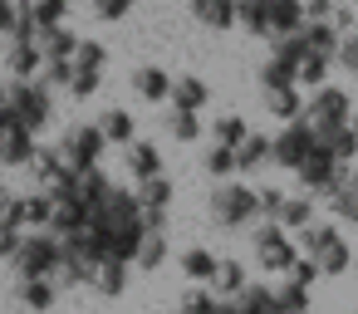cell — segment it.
<instances>
[{"mask_svg": "<svg viewBox=\"0 0 358 314\" xmlns=\"http://www.w3.org/2000/svg\"><path fill=\"white\" fill-rule=\"evenodd\" d=\"M211 314H241V309H236V299H231V304H221V299H216V304H211Z\"/></svg>", "mask_w": 358, "mask_h": 314, "instance_id": "ab89813d", "label": "cell"}, {"mask_svg": "<svg viewBox=\"0 0 358 314\" xmlns=\"http://www.w3.org/2000/svg\"><path fill=\"white\" fill-rule=\"evenodd\" d=\"M172 99H177V108H182V113H196V108L211 99V89H206L201 79H192V74H187V79H172Z\"/></svg>", "mask_w": 358, "mask_h": 314, "instance_id": "e0dca14e", "label": "cell"}, {"mask_svg": "<svg viewBox=\"0 0 358 314\" xmlns=\"http://www.w3.org/2000/svg\"><path fill=\"white\" fill-rule=\"evenodd\" d=\"M329 64H334L329 55H304L299 69H294V84H299V89H324V84H329Z\"/></svg>", "mask_w": 358, "mask_h": 314, "instance_id": "2e32d148", "label": "cell"}, {"mask_svg": "<svg viewBox=\"0 0 358 314\" xmlns=\"http://www.w3.org/2000/svg\"><path fill=\"white\" fill-rule=\"evenodd\" d=\"M236 309H241V314H285L275 285H245V290L236 294Z\"/></svg>", "mask_w": 358, "mask_h": 314, "instance_id": "9c48e42d", "label": "cell"}, {"mask_svg": "<svg viewBox=\"0 0 358 314\" xmlns=\"http://www.w3.org/2000/svg\"><path fill=\"white\" fill-rule=\"evenodd\" d=\"M172 138H177V143H196V138H201L196 113H182V108H177V118H172Z\"/></svg>", "mask_w": 358, "mask_h": 314, "instance_id": "f1b7e54d", "label": "cell"}, {"mask_svg": "<svg viewBox=\"0 0 358 314\" xmlns=\"http://www.w3.org/2000/svg\"><path fill=\"white\" fill-rule=\"evenodd\" d=\"M353 270H358V255H353Z\"/></svg>", "mask_w": 358, "mask_h": 314, "instance_id": "ee69618b", "label": "cell"}, {"mask_svg": "<svg viewBox=\"0 0 358 314\" xmlns=\"http://www.w3.org/2000/svg\"><path fill=\"white\" fill-rule=\"evenodd\" d=\"M304 118H309L314 128H343V123L353 118V99H348V89H334V84L314 89V94L304 99Z\"/></svg>", "mask_w": 358, "mask_h": 314, "instance_id": "5b68a950", "label": "cell"}, {"mask_svg": "<svg viewBox=\"0 0 358 314\" xmlns=\"http://www.w3.org/2000/svg\"><path fill=\"white\" fill-rule=\"evenodd\" d=\"M250 138V123L241 118V113H226V118H216V143L221 148H241Z\"/></svg>", "mask_w": 358, "mask_h": 314, "instance_id": "44dd1931", "label": "cell"}, {"mask_svg": "<svg viewBox=\"0 0 358 314\" xmlns=\"http://www.w3.org/2000/svg\"><path fill=\"white\" fill-rule=\"evenodd\" d=\"M309 50H304V40H299V30L294 35H270V59H285V64H294L299 69V59H304Z\"/></svg>", "mask_w": 358, "mask_h": 314, "instance_id": "d6986e66", "label": "cell"}, {"mask_svg": "<svg viewBox=\"0 0 358 314\" xmlns=\"http://www.w3.org/2000/svg\"><path fill=\"white\" fill-rule=\"evenodd\" d=\"M211 304H216V299H211L206 290H192V294H187V309H192V314H211Z\"/></svg>", "mask_w": 358, "mask_h": 314, "instance_id": "e575fe53", "label": "cell"}, {"mask_svg": "<svg viewBox=\"0 0 358 314\" xmlns=\"http://www.w3.org/2000/svg\"><path fill=\"white\" fill-rule=\"evenodd\" d=\"M216 265H221V260H216L211 250H201V245L182 255V270H187L192 280H201V285H206V280H216Z\"/></svg>", "mask_w": 358, "mask_h": 314, "instance_id": "603a6c76", "label": "cell"}, {"mask_svg": "<svg viewBox=\"0 0 358 314\" xmlns=\"http://www.w3.org/2000/svg\"><path fill=\"white\" fill-rule=\"evenodd\" d=\"M348 35H358V25H353V30H348Z\"/></svg>", "mask_w": 358, "mask_h": 314, "instance_id": "7bdbcfd3", "label": "cell"}, {"mask_svg": "<svg viewBox=\"0 0 358 314\" xmlns=\"http://www.w3.org/2000/svg\"><path fill=\"white\" fill-rule=\"evenodd\" d=\"M309 260L319 265V275H348V270H353V250H348V241H343L338 231H334V236H329Z\"/></svg>", "mask_w": 358, "mask_h": 314, "instance_id": "8992f818", "label": "cell"}, {"mask_svg": "<svg viewBox=\"0 0 358 314\" xmlns=\"http://www.w3.org/2000/svg\"><path fill=\"white\" fill-rule=\"evenodd\" d=\"M338 0H304V20H329Z\"/></svg>", "mask_w": 358, "mask_h": 314, "instance_id": "d6a6232c", "label": "cell"}, {"mask_svg": "<svg viewBox=\"0 0 358 314\" xmlns=\"http://www.w3.org/2000/svg\"><path fill=\"white\" fill-rule=\"evenodd\" d=\"M265 20L270 35H294L304 25V0H265Z\"/></svg>", "mask_w": 358, "mask_h": 314, "instance_id": "52a82bcc", "label": "cell"}, {"mask_svg": "<svg viewBox=\"0 0 358 314\" xmlns=\"http://www.w3.org/2000/svg\"><path fill=\"white\" fill-rule=\"evenodd\" d=\"M265 113L280 123H294V118H304V94L299 89H265Z\"/></svg>", "mask_w": 358, "mask_h": 314, "instance_id": "30bf717a", "label": "cell"}, {"mask_svg": "<svg viewBox=\"0 0 358 314\" xmlns=\"http://www.w3.org/2000/svg\"><path fill=\"white\" fill-rule=\"evenodd\" d=\"M343 128H348V138H353V148H358V113H353V118H348Z\"/></svg>", "mask_w": 358, "mask_h": 314, "instance_id": "60d3db41", "label": "cell"}, {"mask_svg": "<svg viewBox=\"0 0 358 314\" xmlns=\"http://www.w3.org/2000/svg\"><path fill=\"white\" fill-rule=\"evenodd\" d=\"M348 172H353V167H348V162H334L319 143H314V152L294 167V177H299V187H304L309 197H329V192H338V187L348 182Z\"/></svg>", "mask_w": 358, "mask_h": 314, "instance_id": "7a4b0ae2", "label": "cell"}, {"mask_svg": "<svg viewBox=\"0 0 358 314\" xmlns=\"http://www.w3.org/2000/svg\"><path fill=\"white\" fill-rule=\"evenodd\" d=\"M275 294H280V304H285V314H309V290H304V285H294V280H285V285H275Z\"/></svg>", "mask_w": 358, "mask_h": 314, "instance_id": "4316f807", "label": "cell"}, {"mask_svg": "<svg viewBox=\"0 0 358 314\" xmlns=\"http://www.w3.org/2000/svg\"><path fill=\"white\" fill-rule=\"evenodd\" d=\"M138 260H143V265H148V270H152V265H157V260H162V241H148V245H143V250H138Z\"/></svg>", "mask_w": 358, "mask_h": 314, "instance_id": "d590c367", "label": "cell"}, {"mask_svg": "<svg viewBox=\"0 0 358 314\" xmlns=\"http://www.w3.org/2000/svg\"><path fill=\"white\" fill-rule=\"evenodd\" d=\"M192 15L211 30H231L236 25V0H192Z\"/></svg>", "mask_w": 358, "mask_h": 314, "instance_id": "8fae6325", "label": "cell"}, {"mask_svg": "<svg viewBox=\"0 0 358 314\" xmlns=\"http://www.w3.org/2000/svg\"><path fill=\"white\" fill-rule=\"evenodd\" d=\"M299 40H304V50H309V55H329V59H334L343 35H338L329 20H304V25H299Z\"/></svg>", "mask_w": 358, "mask_h": 314, "instance_id": "ba28073f", "label": "cell"}, {"mask_svg": "<svg viewBox=\"0 0 358 314\" xmlns=\"http://www.w3.org/2000/svg\"><path fill=\"white\" fill-rule=\"evenodd\" d=\"M289 280H294V285H304V290H309V285H314V280H324V275H319V265H314V260H309V255H299V260H294V265H289Z\"/></svg>", "mask_w": 358, "mask_h": 314, "instance_id": "4dcf8cb0", "label": "cell"}, {"mask_svg": "<svg viewBox=\"0 0 358 314\" xmlns=\"http://www.w3.org/2000/svg\"><path fill=\"white\" fill-rule=\"evenodd\" d=\"M250 241H255V260H260V270H270V275H289V265L299 260V245H294L289 231H280V221H260Z\"/></svg>", "mask_w": 358, "mask_h": 314, "instance_id": "6da1fadb", "label": "cell"}, {"mask_svg": "<svg viewBox=\"0 0 358 314\" xmlns=\"http://www.w3.org/2000/svg\"><path fill=\"white\" fill-rule=\"evenodd\" d=\"M182 314H192V309H182Z\"/></svg>", "mask_w": 358, "mask_h": 314, "instance_id": "f6af8a7d", "label": "cell"}, {"mask_svg": "<svg viewBox=\"0 0 358 314\" xmlns=\"http://www.w3.org/2000/svg\"><path fill=\"white\" fill-rule=\"evenodd\" d=\"M236 25H245V35H270L265 0H236Z\"/></svg>", "mask_w": 358, "mask_h": 314, "instance_id": "ac0fdd59", "label": "cell"}, {"mask_svg": "<svg viewBox=\"0 0 358 314\" xmlns=\"http://www.w3.org/2000/svg\"><path fill=\"white\" fill-rule=\"evenodd\" d=\"M329 25H334L338 35H348V30L358 25V10H353V6H343V0H338V6H334V15H329Z\"/></svg>", "mask_w": 358, "mask_h": 314, "instance_id": "1f68e13d", "label": "cell"}, {"mask_svg": "<svg viewBox=\"0 0 358 314\" xmlns=\"http://www.w3.org/2000/svg\"><path fill=\"white\" fill-rule=\"evenodd\" d=\"M108 133H113V138H128V118H123V113H108Z\"/></svg>", "mask_w": 358, "mask_h": 314, "instance_id": "74e56055", "label": "cell"}, {"mask_svg": "<svg viewBox=\"0 0 358 314\" xmlns=\"http://www.w3.org/2000/svg\"><path fill=\"white\" fill-rule=\"evenodd\" d=\"M211 285H216L221 294H241V290H245L250 280H245V265H241V260H221V265H216V280H211Z\"/></svg>", "mask_w": 358, "mask_h": 314, "instance_id": "cb8c5ba5", "label": "cell"}, {"mask_svg": "<svg viewBox=\"0 0 358 314\" xmlns=\"http://www.w3.org/2000/svg\"><path fill=\"white\" fill-rule=\"evenodd\" d=\"M285 197H289V192H280V187H255V211H260V221H275L280 206H285Z\"/></svg>", "mask_w": 358, "mask_h": 314, "instance_id": "83f0119b", "label": "cell"}, {"mask_svg": "<svg viewBox=\"0 0 358 314\" xmlns=\"http://www.w3.org/2000/svg\"><path fill=\"white\" fill-rule=\"evenodd\" d=\"M275 221H280V231H289V236L304 231V226L314 221V197H309V192H304V197H285V206H280Z\"/></svg>", "mask_w": 358, "mask_h": 314, "instance_id": "7c38bea8", "label": "cell"}, {"mask_svg": "<svg viewBox=\"0 0 358 314\" xmlns=\"http://www.w3.org/2000/svg\"><path fill=\"white\" fill-rule=\"evenodd\" d=\"M309 152H314V123H309V118H294V123H285V128L270 138V162L285 167V172H294Z\"/></svg>", "mask_w": 358, "mask_h": 314, "instance_id": "277c9868", "label": "cell"}, {"mask_svg": "<svg viewBox=\"0 0 358 314\" xmlns=\"http://www.w3.org/2000/svg\"><path fill=\"white\" fill-rule=\"evenodd\" d=\"M206 211H211V221L216 226H250L260 211H255V192L245 187V182H226V187H216L211 192V201H206Z\"/></svg>", "mask_w": 358, "mask_h": 314, "instance_id": "3957f363", "label": "cell"}, {"mask_svg": "<svg viewBox=\"0 0 358 314\" xmlns=\"http://www.w3.org/2000/svg\"><path fill=\"white\" fill-rule=\"evenodd\" d=\"M260 89H299V84H294V64L265 59V64H260Z\"/></svg>", "mask_w": 358, "mask_h": 314, "instance_id": "ffe728a7", "label": "cell"}, {"mask_svg": "<svg viewBox=\"0 0 358 314\" xmlns=\"http://www.w3.org/2000/svg\"><path fill=\"white\" fill-rule=\"evenodd\" d=\"M334 231H338L334 221H309L304 231H294V245H299V255H314V250H319V245H324Z\"/></svg>", "mask_w": 358, "mask_h": 314, "instance_id": "7402d4cb", "label": "cell"}, {"mask_svg": "<svg viewBox=\"0 0 358 314\" xmlns=\"http://www.w3.org/2000/svg\"><path fill=\"white\" fill-rule=\"evenodd\" d=\"M270 162V138L265 133H250L241 148H236V172H255V167H265Z\"/></svg>", "mask_w": 358, "mask_h": 314, "instance_id": "9a60e30c", "label": "cell"}, {"mask_svg": "<svg viewBox=\"0 0 358 314\" xmlns=\"http://www.w3.org/2000/svg\"><path fill=\"white\" fill-rule=\"evenodd\" d=\"M133 167L152 177V172H157V152H152V148H138V152H133Z\"/></svg>", "mask_w": 358, "mask_h": 314, "instance_id": "836d02e7", "label": "cell"}, {"mask_svg": "<svg viewBox=\"0 0 358 314\" xmlns=\"http://www.w3.org/2000/svg\"><path fill=\"white\" fill-rule=\"evenodd\" d=\"M167 197H172V187H167V182H148V201H152V206H162Z\"/></svg>", "mask_w": 358, "mask_h": 314, "instance_id": "8d00e7d4", "label": "cell"}, {"mask_svg": "<svg viewBox=\"0 0 358 314\" xmlns=\"http://www.w3.org/2000/svg\"><path fill=\"white\" fill-rule=\"evenodd\" d=\"M99 10H103V15H123V10H128V0H99Z\"/></svg>", "mask_w": 358, "mask_h": 314, "instance_id": "f35d334b", "label": "cell"}, {"mask_svg": "<svg viewBox=\"0 0 358 314\" xmlns=\"http://www.w3.org/2000/svg\"><path fill=\"white\" fill-rule=\"evenodd\" d=\"M138 94L143 99H167L172 94V79L162 69H138Z\"/></svg>", "mask_w": 358, "mask_h": 314, "instance_id": "484cf974", "label": "cell"}, {"mask_svg": "<svg viewBox=\"0 0 358 314\" xmlns=\"http://www.w3.org/2000/svg\"><path fill=\"white\" fill-rule=\"evenodd\" d=\"M353 177V172H348ZM329 216L338 221V226H358V187L353 182H343L338 192H329Z\"/></svg>", "mask_w": 358, "mask_h": 314, "instance_id": "5bb4252c", "label": "cell"}, {"mask_svg": "<svg viewBox=\"0 0 358 314\" xmlns=\"http://www.w3.org/2000/svg\"><path fill=\"white\" fill-rule=\"evenodd\" d=\"M334 64H338V69H348V74L358 79V35H343V40H338V55H334Z\"/></svg>", "mask_w": 358, "mask_h": 314, "instance_id": "f546056e", "label": "cell"}, {"mask_svg": "<svg viewBox=\"0 0 358 314\" xmlns=\"http://www.w3.org/2000/svg\"><path fill=\"white\" fill-rule=\"evenodd\" d=\"M314 143H319L334 162H353V157H358V148H353L348 128H314Z\"/></svg>", "mask_w": 358, "mask_h": 314, "instance_id": "4fadbf2b", "label": "cell"}, {"mask_svg": "<svg viewBox=\"0 0 358 314\" xmlns=\"http://www.w3.org/2000/svg\"><path fill=\"white\" fill-rule=\"evenodd\" d=\"M201 167H206L211 177H231V172H236V148L211 143V148H206V157H201Z\"/></svg>", "mask_w": 358, "mask_h": 314, "instance_id": "d4e9b609", "label": "cell"}, {"mask_svg": "<svg viewBox=\"0 0 358 314\" xmlns=\"http://www.w3.org/2000/svg\"><path fill=\"white\" fill-rule=\"evenodd\" d=\"M348 182H353V187H358V167H353V177H348Z\"/></svg>", "mask_w": 358, "mask_h": 314, "instance_id": "b9f144b4", "label": "cell"}]
</instances>
